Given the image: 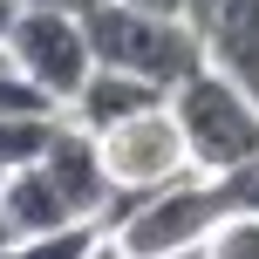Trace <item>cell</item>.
Returning <instances> with one entry per match:
<instances>
[{"instance_id":"18","label":"cell","mask_w":259,"mask_h":259,"mask_svg":"<svg viewBox=\"0 0 259 259\" xmlns=\"http://www.w3.org/2000/svg\"><path fill=\"white\" fill-rule=\"evenodd\" d=\"M137 7H157V14H184L191 0H137Z\"/></svg>"},{"instance_id":"16","label":"cell","mask_w":259,"mask_h":259,"mask_svg":"<svg viewBox=\"0 0 259 259\" xmlns=\"http://www.w3.org/2000/svg\"><path fill=\"white\" fill-rule=\"evenodd\" d=\"M21 7H62V14H89V7H103V0H21Z\"/></svg>"},{"instance_id":"12","label":"cell","mask_w":259,"mask_h":259,"mask_svg":"<svg viewBox=\"0 0 259 259\" xmlns=\"http://www.w3.org/2000/svg\"><path fill=\"white\" fill-rule=\"evenodd\" d=\"M55 96L41 89V82H27L21 68L7 62V48H0V116H55Z\"/></svg>"},{"instance_id":"13","label":"cell","mask_w":259,"mask_h":259,"mask_svg":"<svg viewBox=\"0 0 259 259\" xmlns=\"http://www.w3.org/2000/svg\"><path fill=\"white\" fill-rule=\"evenodd\" d=\"M205 259H259V211H225L205 239Z\"/></svg>"},{"instance_id":"10","label":"cell","mask_w":259,"mask_h":259,"mask_svg":"<svg viewBox=\"0 0 259 259\" xmlns=\"http://www.w3.org/2000/svg\"><path fill=\"white\" fill-rule=\"evenodd\" d=\"M103 232H109L103 219H68V225H55V232L14 239V246H7V259H89L96 246H103Z\"/></svg>"},{"instance_id":"3","label":"cell","mask_w":259,"mask_h":259,"mask_svg":"<svg viewBox=\"0 0 259 259\" xmlns=\"http://www.w3.org/2000/svg\"><path fill=\"white\" fill-rule=\"evenodd\" d=\"M170 116H178L184 143H191V164L205 178H225L246 157H259V96L246 82H232L219 62H198L170 89Z\"/></svg>"},{"instance_id":"17","label":"cell","mask_w":259,"mask_h":259,"mask_svg":"<svg viewBox=\"0 0 259 259\" xmlns=\"http://www.w3.org/2000/svg\"><path fill=\"white\" fill-rule=\"evenodd\" d=\"M14 14H21V0H0V41H7V27H14Z\"/></svg>"},{"instance_id":"14","label":"cell","mask_w":259,"mask_h":259,"mask_svg":"<svg viewBox=\"0 0 259 259\" xmlns=\"http://www.w3.org/2000/svg\"><path fill=\"white\" fill-rule=\"evenodd\" d=\"M225 205H232V211H259V157H246V164H239V170H225Z\"/></svg>"},{"instance_id":"9","label":"cell","mask_w":259,"mask_h":259,"mask_svg":"<svg viewBox=\"0 0 259 259\" xmlns=\"http://www.w3.org/2000/svg\"><path fill=\"white\" fill-rule=\"evenodd\" d=\"M0 211H7L14 239L55 232V225H68V219H75V211H68V198L55 191V178L41 170V157H34V164H21V170H7V178H0Z\"/></svg>"},{"instance_id":"8","label":"cell","mask_w":259,"mask_h":259,"mask_svg":"<svg viewBox=\"0 0 259 259\" xmlns=\"http://www.w3.org/2000/svg\"><path fill=\"white\" fill-rule=\"evenodd\" d=\"M198 34H205V62H219L232 82L259 96V0H211Z\"/></svg>"},{"instance_id":"1","label":"cell","mask_w":259,"mask_h":259,"mask_svg":"<svg viewBox=\"0 0 259 259\" xmlns=\"http://www.w3.org/2000/svg\"><path fill=\"white\" fill-rule=\"evenodd\" d=\"M82 27H89V48H96L103 68L143 75L157 89H178L205 62V34L191 27V14H157V7H137V0H103V7L82 14Z\"/></svg>"},{"instance_id":"11","label":"cell","mask_w":259,"mask_h":259,"mask_svg":"<svg viewBox=\"0 0 259 259\" xmlns=\"http://www.w3.org/2000/svg\"><path fill=\"white\" fill-rule=\"evenodd\" d=\"M55 116H62V109H55ZM55 116H0V178L21 170V164H34V157L48 150Z\"/></svg>"},{"instance_id":"7","label":"cell","mask_w":259,"mask_h":259,"mask_svg":"<svg viewBox=\"0 0 259 259\" xmlns=\"http://www.w3.org/2000/svg\"><path fill=\"white\" fill-rule=\"evenodd\" d=\"M157 103H170V89H157V82H143V75H123V68H103V62H96V75L68 96V116L103 137V130L143 116V109H157Z\"/></svg>"},{"instance_id":"2","label":"cell","mask_w":259,"mask_h":259,"mask_svg":"<svg viewBox=\"0 0 259 259\" xmlns=\"http://www.w3.org/2000/svg\"><path fill=\"white\" fill-rule=\"evenodd\" d=\"M225 211H232L225 205V184L205 178V170H184V178L157 184V191H116L103 225L137 259H164V252H184V246H205Z\"/></svg>"},{"instance_id":"15","label":"cell","mask_w":259,"mask_h":259,"mask_svg":"<svg viewBox=\"0 0 259 259\" xmlns=\"http://www.w3.org/2000/svg\"><path fill=\"white\" fill-rule=\"evenodd\" d=\"M89 259H137V252H130V246H123V239H116V232H103V246H96Z\"/></svg>"},{"instance_id":"4","label":"cell","mask_w":259,"mask_h":259,"mask_svg":"<svg viewBox=\"0 0 259 259\" xmlns=\"http://www.w3.org/2000/svg\"><path fill=\"white\" fill-rule=\"evenodd\" d=\"M0 48H7V62L21 68L27 82H41L62 109H68V96L96 75L89 27H82V14H62V7H21Z\"/></svg>"},{"instance_id":"20","label":"cell","mask_w":259,"mask_h":259,"mask_svg":"<svg viewBox=\"0 0 259 259\" xmlns=\"http://www.w3.org/2000/svg\"><path fill=\"white\" fill-rule=\"evenodd\" d=\"M184 14H191V27H198V21H205V14H211V0H191V7H184Z\"/></svg>"},{"instance_id":"6","label":"cell","mask_w":259,"mask_h":259,"mask_svg":"<svg viewBox=\"0 0 259 259\" xmlns=\"http://www.w3.org/2000/svg\"><path fill=\"white\" fill-rule=\"evenodd\" d=\"M41 170L55 178V191L68 198V211H75V219H103L109 198H116V184H109V170H103V143H96V130H82L68 109H62L55 130H48Z\"/></svg>"},{"instance_id":"21","label":"cell","mask_w":259,"mask_h":259,"mask_svg":"<svg viewBox=\"0 0 259 259\" xmlns=\"http://www.w3.org/2000/svg\"><path fill=\"white\" fill-rule=\"evenodd\" d=\"M164 259H205V246H184V252H164Z\"/></svg>"},{"instance_id":"19","label":"cell","mask_w":259,"mask_h":259,"mask_svg":"<svg viewBox=\"0 0 259 259\" xmlns=\"http://www.w3.org/2000/svg\"><path fill=\"white\" fill-rule=\"evenodd\" d=\"M7 246H14V225H7V211H0V259H7Z\"/></svg>"},{"instance_id":"5","label":"cell","mask_w":259,"mask_h":259,"mask_svg":"<svg viewBox=\"0 0 259 259\" xmlns=\"http://www.w3.org/2000/svg\"><path fill=\"white\" fill-rule=\"evenodd\" d=\"M96 143H103V170H109L116 191H157V184L198 170L191 164V143H184L178 116H170V103H157V109H143V116L103 130Z\"/></svg>"}]
</instances>
